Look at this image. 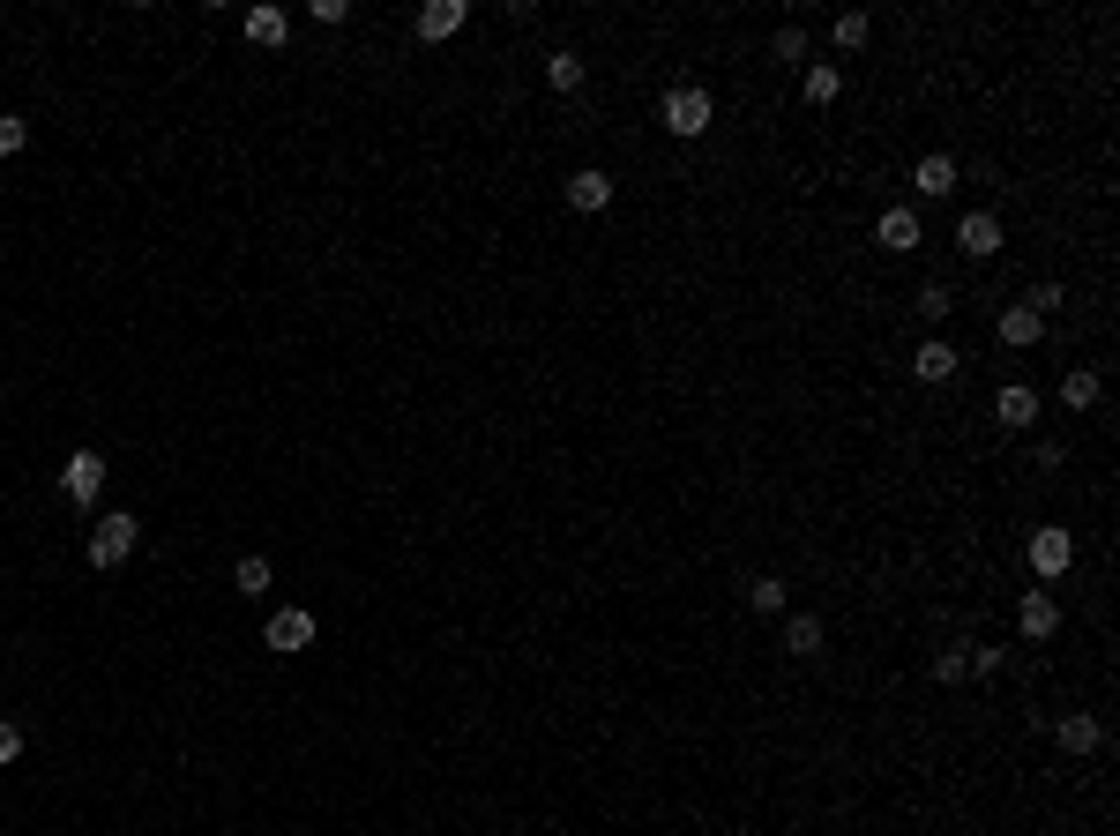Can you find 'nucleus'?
Here are the masks:
<instances>
[{
	"label": "nucleus",
	"instance_id": "11",
	"mask_svg": "<svg viewBox=\"0 0 1120 836\" xmlns=\"http://www.w3.org/2000/svg\"><path fill=\"white\" fill-rule=\"evenodd\" d=\"M1016 628H1023V635H1031V642H1045V635H1053V628H1061V605H1053V597H1045V591L1016 597Z\"/></svg>",
	"mask_w": 1120,
	"mask_h": 836
},
{
	"label": "nucleus",
	"instance_id": "10",
	"mask_svg": "<svg viewBox=\"0 0 1120 836\" xmlns=\"http://www.w3.org/2000/svg\"><path fill=\"white\" fill-rule=\"evenodd\" d=\"M464 16H471L464 0H426V8H419V38H426V46H441V38L464 30Z\"/></svg>",
	"mask_w": 1120,
	"mask_h": 836
},
{
	"label": "nucleus",
	"instance_id": "16",
	"mask_svg": "<svg viewBox=\"0 0 1120 836\" xmlns=\"http://www.w3.org/2000/svg\"><path fill=\"white\" fill-rule=\"evenodd\" d=\"M912 373H919V381H948V373H956V344L926 337V344H919V359H912Z\"/></svg>",
	"mask_w": 1120,
	"mask_h": 836
},
{
	"label": "nucleus",
	"instance_id": "5",
	"mask_svg": "<svg viewBox=\"0 0 1120 836\" xmlns=\"http://www.w3.org/2000/svg\"><path fill=\"white\" fill-rule=\"evenodd\" d=\"M60 493H68L75 508H90V500L105 493V456H98V448H75V456H68V470H60Z\"/></svg>",
	"mask_w": 1120,
	"mask_h": 836
},
{
	"label": "nucleus",
	"instance_id": "28",
	"mask_svg": "<svg viewBox=\"0 0 1120 836\" xmlns=\"http://www.w3.org/2000/svg\"><path fill=\"white\" fill-rule=\"evenodd\" d=\"M1001 664H1009V650H994V642H971V672H978V680H994Z\"/></svg>",
	"mask_w": 1120,
	"mask_h": 836
},
{
	"label": "nucleus",
	"instance_id": "1",
	"mask_svg": "<svg viewBox=\"0 0 1120 836\" xmlns=\"http://www.w3.org/2000/svg\"><path fill=\"white\" fill-rule=\"evenodd\" d=\"M658 120H665V135H680V143H695V135H710V120H718V98H710L702 82H680V90H665V105H658Z\"/></svg>",
	"mask_w": 1120,
	"mask_h": 836
},
{
	"label": "nucleus",
	"instance_id": "6",
	"mask_svg": "<svg viewBox=\"0 0 1120 836\" xmlns=\"http://www.w3.org/2000/svg\"><path fill=\"white\" fill-rule=\"evenodd\" d=\"M956 246H964L971 262H994V254H1001V217H994V210H971V217L956 224Z\"/></svg>",
	"mask_w": 1120,
	"mask_h": 836
},
{
	"label": "nucleus",
	"instance_id": "30",
	"mask_svg": "<svg viewBox=\"0 0 1120 836\" xmlns=\"http://www.w3.org/2000/svg\"><path fill=\"white\" fill-rule=\"evenodd\" d=\"M777 60H807V30H792V23L777 30Z\"/></svg>",
	"mask_w": 1120,
	"mask_h": 836
},
{
	"label": "nucleus",
	"instance_id": "19",
	"mask_svg": "<svg viewBox=\"0 0 1120 836\" xmlns=\"http://www.w3.org/2000/svg\"><path fill=\"white\" fill-rule=\"evenodd\" d=\"M799 90H807V105H837V90H845V75L829 68V60H815V68H807V82H799Z\"/></svg>",
	"mask_w": 1120,
	"mask_h": 836
},
{
	"label": "nucleus",
	"instance_id": "29",
	"mask_svg": "<svg viewBox=\"0 0 1120 836\" xmlns=\"http://www.w3.org/2000/svg\"><path fill=\"white\" fill-rule=\"evenodd\" d=\"M8 762H23V725H8V717H0V769H8Z\"/></svg>",
	"mask_w": 1120,
	"mask_h": 836
},
{
	"label": "nucleus",
	"instance_id": "14",
	"mask_svg": "<svg viewBox=\"0 0 1120 836\" xmlns=\"http://www.w3.org/2000/svg\"><path fill=\"white\" fill-rule=\"evenodd\" d=\"M994 418H1001V426H1009V434H1023V426L1039 418V396L1023 389V381H1009V389L994 396Z\"/></svg>",
	"mask_w": 1120,
	"mask_h": 836
},
{
	"label": "nucleus",
	"instance_id": "21",
	"mask_svg": "<svg viewBox=\"0 0 1120 836\" xmlns=\"http://www.w3.org/2000/svg\"><path fill=\"white\" fill-rule=\"evenodd\" d=\"M232 583H240V597H262V591H270V561H262V553H240Z\"/></svg>",
	"mask_w": 1120,
	"mask_h": 836
},
{
	"label": "nucleus",
	"instance_id": "24",
	"mask_svg": "<svg viewBox=\"0 0 1120 836\" xmlns=\"http://www.w3.org/2000/svg\"><path fill=\"white\" fill-rule=\"evenodd\" d=\"M867 38H874V23L859 16V8H851V16H837V52H859Z\"/></svg>",
	"mask_w": 1120,
	"mask_h": 836
},
{
	"label": "nucleus",
	"instance_id": "25",
	"mask_svg": "<svg viewBox=\"0 0 1120 836\" xmlns=\"http://www.w3.org/2000/svg\"><path fill=\"white\" fill-rule=\"evenodd\" d=\"M919 314L926 321H948V314H956V292H948V284H919Z\"/></svg>",
	"mask_w": 1120,
	"mask_h": 836
},
{
	"label": "nucleus",
	"instance_id": "3",
	"mask_svg": "<svg viewBox=\"0 0 1120 836\" xmlns=\"http://www.w3.org/2000/svg\"><path fill=\"white\" fill-rule=\"evenodd\" d=\"M314 635H322V628H314V613H306V605H276L270 628H262V642H270L276 658H299V650H314Z\"/></svg>",
	"mask_w": 1120,
	"mask_h": 836
},
{
	"label": "nucleus",
	"instance_id": "15",
	"mask_svg": "<svg viewBox=\"0 0 1120 836\" xmlns=\"http://www.w3.org/2000/svg\"><path fill=\"white\" fill-rule=\"evenodd\" d=\"M821 642H829L821 613H792V620H785V650H792V658H821Z\"/></svg>",
	"mask_w": 1120,
	"mask_h": 836
},
{
	"label": "nucleus",
	"instance_id": "12",
	"mask_svg": "<svg viewBox=\"0 0 1120 836\" xmlns=\"http://www.w3.org/2000/svg\"><path fill=\"white\" fill-rule=\"evenodd\" d=\"M605 202H613V179L597 173V165H591V173H568V210H583V217H597Z\"/></svg>",
	"mask_w": 1120,
	"mask_h": 836
},
{
	"label": "nucleus",
	"instance_id": "7",
	"mask_svg": "<svg viewBox=\"0 0 1120 836\" xmlns=\"http://www.w3.org/2000/svg\"><path fill=\"white\" fill-rule=\"evenodd\" d=\"M874 240L889 246V254H912V246H919V210H904V202L882 210V217H874Z\"/></svg>",
	"mask_w": 1120,
	"mask_h": 836
},
{
	"label": "nucleus",
	"instance_id": "8",
	"mask_svg": "<svg viewBox=\"0 0 1120 836\" xmlns=\"http://www.w3.org/2000/svg\"><path fill=\"white\" fill-rule=\"evenodd\" d=\"M994 337H1001V344H1009V351H1031V344H1039V337H1045V321H1039V314H1031V307H1023V299H1016V307H1001Z\"/></svg>",
	"mask_w": 1120,
	"mask_h": 836
},
{
	"label": "nucleus",
	"instance_id": "20",
	"mask_svg": "<svg viewBox=\"0 0 1120 836\" xmlns=\"http://www.w3.org/2000/svg\"><path fill=\"white\" fill-rule=\"evenodd\" d=\"M546 82L561 90V98H568V90H583V52H553V60H546Z\"/></svg>",
	"mask_w": 1120,
	"mask_h": 836
},
{
	"label": "nucleus",
	"instance_id": "2",
	"mask_svg": "<svg viewBox=\"0 0 1120 836\" xmlns=\"http://www.w3.org/2000/svg\"><path fill=\"white\" fill-rule=\"evenodd\" d=\"M135 538H143V523L120 508V516H98V523H90V545H82V553H90V567H120L127 553H135Z\"/></svg>",
	"mask_w": 1120,
	"mask_h": 836
},
{
	"label": "nucleus",
	"instance_id": "22",
	"mask_svg": "<svg viewBox=\"0 0 1120 836\" xmlns=\"http://www.w3.org/2000/svg\"><path fill=\"white\" fill-rule=\"evenodd\" d=\"M747 613L777 620V613H785V583H777V575H762V583H747Z\"/></svg>",
	"mask_w": 1120,
	"mask_h": 836
},
{
	"label": "nucleus",
	"instance_id": "13",
	"mask_svg": "<svg viewBox=\"0 0 1120 836\" xmlns=\"http://www.w3.org/2000/svg\"><path fill=\"white\" fill-rule=\"evenodd\" d=\"M1053 739H1061L1069 755H1098V747H1106V725L1075 710V717H1061V725H1053Z\"/></svg>",
	"mask_w": 1120,
	"mask_h": 836
},
{
	"label": "nucleus",
	"instance_id": "4",
	"mask_svg": "<svg viewBox=\"0 0 1120 836\" xmlns=\"http://www.w3.org/2000/svg\"><path fill=\"white\" fill-rule=\"evenodd\" d=\"M1023 553H1031V567H1039V575H1069V567H1075V531H1061V523H1039Z\"/></svg>",
	"mask_w": 1120,
	"mask_h": 836
},
{
	"label": "nucleus",
	"instance_id": "18",
	"mask_svg": "<svg viewBox=\"0 0 1120 836\" xmlns=\"http://www.w3.org/2000/svg\"><path fill=\"white\" fill-rule=\"evenodd\" d=\"M1098 389H1106V381H1098L1091 367H1069V373H1061V404H1069V411H1091Z\"/></svg>",
	"mask_w": 1120,
	"mask_h": 836
},
{
	"label": "nucleus",
	"instance_id": "17",
	"mask_svg": "<svg viewBox=\"0 0 1120 836\" xmlns=\"http://www.w3.org/2000/svg\"><path fill=\"white\" fill-rule=\"evenodd\" d=\"M247 38L254 46H284V38H292V16H284V8H247Z\"/></svg>",
	"mask_w": 1120,
	"mask_h": 836
},
{
	"label": "nucleus",
	"instance_id": "27",
	"mask_svg": "<svg viewBox=\"0 0 1120 836\" xmlns=\"http://www.w3.org/2000/svg\"><path fill=\"white\" fill-rule=\"evenodd\" d=\"M23 149H30V120L0 113V157H23Z\"/></svg>",
	"mask_w": 1120,
	"mask_h": 836
},
{
	"label": "nucleus",
	"instance_id": "9",
	"mask_svg": "<svg viewBox=\"0 0 1120 836\" xmlns=\"http://www.w3.org/2000/svg\"><path fill=\"white\" fill-rule=\"evenodd\" d=\"M912 187H919L926 202H948V195H956V157H948V149L919 157V173H912Z\"/></svg>",
	"mask_w": 1120,
	"mask_h": 836
},
{
	"label": "nucleus",
	"instance_id": "26",
	"mask_svg": "<svg viewBox=\"0 0 1120 836\" xmlns=\"http://www.w3.org/2000/svg\"><path fill=\"white\" fill-rule=\"evenodd\" d=\"M1023 307H1031V314H1061V307H1069V292H1061V284H1053V276H1045V284H1031V299H1023Z\"/></svg>",
	"mask_w": 1120,
	"mask_h": 836
},
{
	"label": "nucleus",
	"instance_id": "23",
	"mask_svg": "<svg viewBox=\"0 0 1120 836\" xmlns=\"http://www.w3.org/2000/svg\"><path fill=\"white\" fill-rule=\"evenodd\" d=\"M934 680H942V688H956V680H971V642H948L942 658H934Z\"/></svg>",
	"mask_w": 1120,
	"mask_h": 836
}]
</instances>
